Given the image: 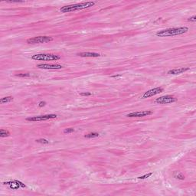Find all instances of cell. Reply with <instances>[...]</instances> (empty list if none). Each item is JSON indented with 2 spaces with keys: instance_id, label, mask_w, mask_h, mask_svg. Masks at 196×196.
I'll return each instance as SVG.
<instances>
[{
  "instance_id": "obj_15",
  "label": "cell",
  "mask_w": 196,
  "mask_h": 196,
  "mask_svg": "<svg viewBox=\"0 0 196 196\" xmlns=\"http://www.w3.org/2000/svg\"><path fill=\"white\" fill-rule=\"evenodd\" d=\"M10 135L9 132L8 130H5V129H0V136L1 137H6V136H9Z\"/></svg>"
},
{
  "instance_id": "obj_5",
  "label": "cell",
  "mask_w": 196,
  "mask_h": 196,
  "mask_svg": "<svg viewBox=\"0 0 196 196\" xmlns=\"http://www.w3.org/2000/svg\"><path fill=\"white\" fill-rule=\"evenodd\" d=\"M176 101H177V99L174 97L173 96L165 95L157 98L155 102L156 103H159V104H167V103H174Z\"/></svg>"
},
{
  "instance_id": "obj_21",
  "label": "cell",
  "mask_w": 196,
  "mask_h": 196,
  "mask_svg": "<svg viewBox=\"0 0 196 196\" xmlns=\"http://www.w3.org/2000/svg\"><path fill=\"white\" fill-rule=\"evenodd\" d=\"M16 76H18V77H29L30 76V74H28V73H26V74H16Z\"/></svg>"
},
{
  "instance_id": "obj_22",
  "label": "cell",
  "mask_w": 196,
  "mask_h": 196,
  "mask_svg": "<svg viewBox=\"0 0 196 196\" xmlns=\"http://www.w3.org/2000/svg\"><path fill=\"white\" fill-rule=\"evenodd\" d=\"M46 105V102H45V101H41L40 103H38V107H44V106Z\"/></svg>"
},
{
  "instance_id": "obj_17",
  "label": "cell",
  "mask_w": 196,
  "mask_h": 196,
  "mask_svg": "<svg viewBox=\"0 0 196 196\" xmlns=\"http://www.w3.org/2000/svg\"><path fill=\"white\" fill-rule=\"evenodd\" d=\"M36 142H37V143H42V144H48L49 143V142H48L47 139H36Z\"/></svg>"
},
{
  "instance_id": "obj_6",
  "label": "cell",
  "mask_w": 196,
  "mask_h": 196,
  "mask_svg": "<svg viewBox=\"0 0 196 196\" xmlns=\"http://www.w3.org/2000/svg\"><path fill=\"white\" fill-rule=\"evenodd\" d=\"M57 118V115L55 114H48L43 115V116H38V117H28L26 118L27 121H31V122H36V121H43V120H51V119H55Z\"/></svg>"
},
{
  "instance_id": "obj_7",
  "label": "cell",
  "mask_w": 196,
  "mask_h": 196,
  "mask_svg": "<svg viewBox=\"0 0 196 196\" xmlns=\"http://www.w3.org/2000/svg\"><path fill=\"white\" fill-rule=\"evenodd\" d=\"M163 91V88L162 87H155V88L151 89L149 91L145 92L143 96V98H149L150 97H153V96L159 94V93H162Z\"/></svg>"
},
{
  "instance_id": "obj_9",
  "label": "cell",
  "mask_w": 196,
  "mask_h": 196,
  "mask_svg": "<svg viewBox=\"0 0 196 196\" xmlns=\"http://www.w3.org/2000/svg\"><path fill=\"white\" fill-rule=\"evenodd\" d=\"M37 67L40 69H61L62 68V66L61 65L57 64H54V65H48V64H40L37 65Z\"/></svg>"
},
{
  "instance_id": "obj_16",
  "label": "cell",
  "mask_w": 196,
  "mask_h": 196,
  "mask_svg": "<svg viewBox=\"0 0 196 196\" xmlns=\"http://www.w3.org/2000/svg\"><path fill=\"white\" fill-rule=\"evenodd\" d=\"M175 177L176 178V179H180V180H184L185 179V176L183 175L182 174V173H176V174L175 175Z\"/></svg>"
},
{
  "instance_id": "obj_14",
  "label": "cell",
  "mask_w": 196,
  "mask_h": 196,
  "mask_svg": "<svg viewBox=\"0 0 196 196\" xmlns=\"http://www.w3.org/2000/svg\"><path fill=\"white\" fill-rule=\"evenodd\" d=\"M98 136H99V133H90L85 135L84 137L87 138V139H91V138H95V137H98Z\"/></svg>"
},
{
  "instance_id": "obj_12",
  "label": "cell",
  "mask_w": 196,
  "mask_h": 196,
  "mask_svg": "<svg viewBox=\"0 0 196 196\" xmlns=\"http://www.w3.org/2000/svg\"><path fill=\"white\" fill-rule=\"evenodd\" d=\"M78 56L82 57H100L101 55L99 53H95V52H81V53H78L77 54Z\"/></svg>"
},
{
  "instance_id": "obj_11",
  "label": "cell",
  "mask_w": 196,
  "mask_h": 196,
  "mask_svg": "<svg viewBox=\"0 0 196 196\" xmlns=\"http://www.w3.org/2000/svg\"><path fill=\"white\" fill-rule=\"evenodd\" d=\"M4 184L9 185L10 188L12 189H18L19 187H22V188L25 187V185L23 183H22L21 182H19V181H14V182H7V183H4Z\"/></svg>"
},
{
  "instance_id": "obj_1",
  "label": "cell",
  "mask_w": 196,
  "mask_h": 196,
  "mask_svg": "<svg viewBox=\"0 0 196 196\" xmlns=\"http://www.w3.org/2000/svg\"><path fill=\"white\" fill-rule=\"evenodd\" d=\"M189 31L187 27H179V28H170V29H164L156 32V36L158 37H169V36H175L186 33Z\"/></svg>"
},
{
  "instance_id": "obj_19",
  "label": "cell",
  "mask_w": 196,
  "mask_h": 196,
  "mask_svg": "<svg viewBox=\"0 0 196 196\" xmlns=\"http://www.w3.org/2000/svg\"><path fill=\"white\" fill-rule=\"evenodd\" d=\"M73 132H74V129L73 128H68V129H65L64 130L65 133H73Z\"/></svg>"
},
{
  "instance_id": "obj_4",
  "label": "cell",
  "mask_w": 196,
  "mask_h": 196,
  "mask_svg": "<svg viewBox=\"0 0 196 196\" xmlns=\"http://www.w3.org/2000/svg\"><path fill=\"white\" fill-rule=\"evenodd\" d=\"M53 41L52 37L50 36H38L35 38H29L27 40L28 44H41V43H47Z\"/></svg>"
},
{
  "instance_id": "obj_20",
  "label": "cell",
  "mask_w": 196,
  "mask_h": 196,
  "mask_svg": "<svg viewBox=\"0 0 196 196\" xmlns=\"http://www.w3.org/2000/svg\"><path fill=\"white\" fill-rule=\"evenodd\" d=\"M189 22H195L196 21V16L195 15H193L192 17H190L189 19H188Z\"/></svg>"
},
{
  "instance_id": "obj_2",
  "label": "cell",
  "mask_w": 196,
  "mask_h": 196,
  "mask_svg": "<svg viewBox=\"0 0 196 196\" xmlns=\"http://www.w3.org/2000/svg\"><path fill=\"white\" fill-rule=\"evenodd\" d=\"M94 5H95V2H86V3H77V4H74V5L63 6L62 8H61L60 11L63 13L75 12V11H78V10L85 9L87 8L92 7Z\"/></svg>"
},
{
  "instance_id": "obj_3",
  "label": "cell",
  "mask_w": 196,
  "mask_h": 196,
  "mask_svg": "<svg viewBox=\"0 0 196 196\" xmlns=\"http://www.w3.org/2000/svg\"><path fill=\"white\" fill-rule=\"evenodd\" d=\"M31 58L33 60L36 61H57L61 58L60 56L54 55V54H38V55H33Z\"/></svg>"
},
{
  "instance_id": "obj_13",
  "label": "cell",
  "mask_w": 196,
  "mask_h": 196,
  "mask_svg": "<svg viewBox=\"0 0 196 196\" xmlns=\"http://www.w3.org/2000/svg\"><path fill=\"white\" fill-rule=\"evenodd\" d=\"M12 101H13V97H5L2 98L0 100V103L1 104H4V103H9V102H11Z\"/></svg>"
},
{
  "instance_id": "obj_10",
  "label": "cell",
  "mask_w": 196,
  "mask_h": 196,
  "mask_svg": "<svg viewBox=\"0 0 196 196\" xmlns=\"http://www.w3.org/2000/svg\"><path fill=\"white\" fill-rule=\"evenodd\" d=\"M189 67H179V68H175V69L170 70L168 71L169 74H180L184 73V72L189 71Z\"/></svg>"
},
{
  "instance_id": "obj_8",
  "label": "cell",
  "mask_w": 196,
  "mask_h": 196,
  "mask_svg": "<svg viewBox=\"0 0 196 196\" xmlns=\"http://www.w3.org/2000/svg\"><path fill=\"white\" fill-rule=\"evenodd\" d=\"M153 114V112L150 110H144V111H138V112H133L128 113L127 117H147L149 115Z\"/></svg>"
},
{
  "instance_id": "obj_23",
  "label": "cell",
  "mask_w": 196,
  "mask_h": 196,
  "mask_svg": "<svg viewBox=\"0 0 196 196\" xmlns=\"http://www.w3.org/2000/svg\"><path fill=\"white\" fill-rule=\"evenodd\" d=\"M81 96H91V93L90 92H84V93H80Z\"/></svg>"
},
{
  "instance_id": "obj_18",
  "label": "cell",
  "mask_w": 196,
  "mask_h": 196,
  "mask_svg": "<svg viewBox=\"0 0 196 196\" xmlns=\"http://www.w3.org/2000/svg\"><path fill=\"white\" fill-rule=\"evenodd\" d=\"M152 175H153V173H152V172H149V173H148V174L144 175H143V176H139V177H138V179H146V178H149V176H151Z\"/></svg>"
}]
</instances>
